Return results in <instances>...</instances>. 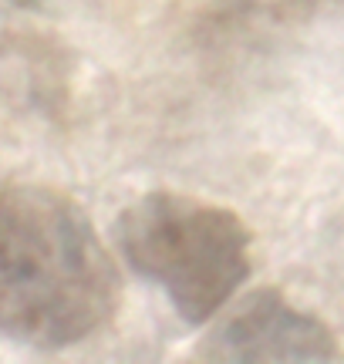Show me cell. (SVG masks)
Listing matches in <instances>:
<instances>
[{"label": "cell", "instance_id": "5", "mask_svg": "<svg viewBox=\"0 0 344 364\" xmlns=\"http://www.w3.org/2000/svg\"><path fill=\"white\" fill-rule=\"evenodd\" d=\"M41 0H0V11H24V7H38Z\"/></svg>", "mask_w": 344, "mask_h": 364}, {"label": "cell", "instance_id": "2", "mask_svg": "<svg viewBox=\"0 0 344 364\" xmlns=\"http://www.w3.org/2000/svg\"><path fill=\"white\" fill-rule=\"evenodd\" d=\"M125 263L166 290L186 324H206L250 273V233L237 213L193 196L149 193L122 209Z\"/></svg>", "mask_w": 344, "mask_h": 364}, {"label": "cell", "instance_id": "1", "mask_svg": "<svg viewBox=\"0 0 344 364\" xmlns=\"http://www.w3.org/2000/svg\"><path fill=\"white\" fill-rule=\"evenodd\" d=\"M119 270L88 216L44 186H0V334L61 351L119 307Z\"/></svg>", "mask_w": 344, "mask_h": 364}, {"label": "cell", "instance_id": "3", "mask_svg": "<svg viewBox=\"0 0 344 364\" xmlns=\"http://www.w3.org/2000/svg\"><path fill=\"white\" fill-rule=\"evenodd\" d=\"M338 354L331 331L318 317L301 314L277 290L243 297L199 341V361H331Z\"/></svg>", "mask_w": 344, "mask_h": 364}, {"label": "cell", "instance_id": "4", "mask_svg": "<svg viewBox=\"0 0 344 364\" xmlns=\"http://www.w3.org/2000/svg\"><path fill=\"white\" fill-rule=\"evenodd\" d=\"M71 61L44 38H0V108L51 115L68 98Z\"/></svg>", "mask_w": 344, "mask_h": 364}]
</instances>
